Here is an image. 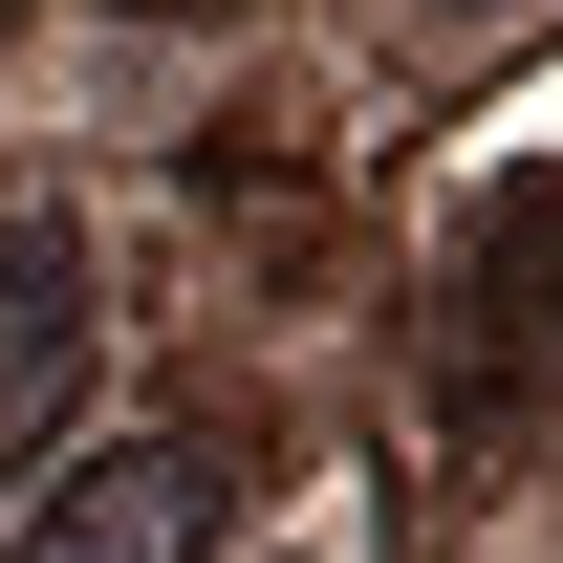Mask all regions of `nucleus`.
I'll return each mask as SVG.
<instances>
[{
	"mask_svg": "<svg viewBox=\"0 0 563 563\" xmlns=\"http://www.w3.org/2000/svg\"><path fill=\"white\" fill-rule=\"evenodd\" d=\"M217 520H239L217 433H109V455H66V477L22 498L0 563H217Z\"/></svg>",
	"mask_w": 563,
	"mask_h": 563,
	"instance_id": "1",
	"label": "nucleus"
},
{
	"mask_svg": "<svg viewBox=\"0 0 563 563\" xmlns=\"http://www.w3.org/2000/svg\"><path fill=\"white\" fill-rule=\"evenodd\" d=\"M66 412H87V239L0 217V477H44Z\"/></svg>",
	"mask_w": 563,
	"mask_h": 563,
	"instance_id": "2",
	"label": "nucleus"
},
{
	"mask_svg": "<svg viewBox=\"0 0 563 563\" xmlns=\"http://www.w3.org/2000/svg\"><path fill=\"white\" fill-rule=\"evenodd\" d=\"M0 22H22V0H0Z\"/></svg>",
	"mask_w": 563,
	"mask_h": 563,
	"instance_id": "3",
	"label": "nucleus"
}]
</instances>
